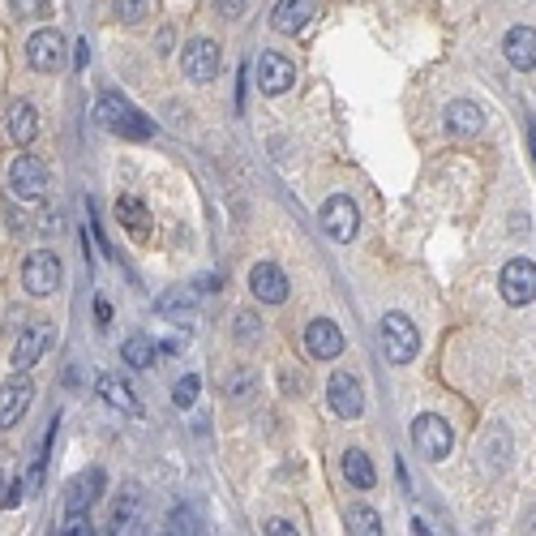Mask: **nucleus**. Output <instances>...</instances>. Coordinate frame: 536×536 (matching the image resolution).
Wrapping results in <instances>:
<instances>
[{"label":"nucleus","instance_id":"obj_1","mask_svg":"<svg viewBox=\"0 0 536 536\" xmlns=\"http://www.w3.org/2000/svg\"><path fill=\"white\" fill-rule=\"evenodd\" d=\"M95 116H99V125H103V129H112L116 138H125V142H147V138H155V125H150L147 116L138 112L133 103L116 99V95L99 99Z\"/></svg>","mask_w":536,"mask_h":536},{"label":"nucleus","instance_id":"obj_2","mask_svg":"<svg viewBox=\"0 0 536 536\" xmlns=\"http://www.w3.org/2000/svg\"><path fill=\"white\" fill-rule=\"evenodd\" d=\"M421 352V335H416V326L407 322L404 313H387L382 318V357L390 365H407V360H416Z\"/></svg>","mask_w":536,"mask_h":536},{"label":"nucleus","instance_id":"obj_3","mask_svg":"<svg viewBox=\"0 0 536 536\" xmlns=\"http://www.w3.org/2000/svg\"><path fill=\"white\" fill-rule=\"evenodd\" d=\"M9 189H14L22 202H39V197L48 194V163L39 159V155H17L9 163Z\"/></svg>","mask_w":536,"mask_h":536},{"label":"nucleus","instance_id":"obj_4","mask_svg":"<svg viewBox=\"0 0 536 536\" xmlns=\"http://www.w3.org/2000/svg\"><path fill=\"white\" fill-rule=\"evenodd\" d=\"M498 292H502L506 305H532L536 301V262L528 258H511L502 266V275H498Z\"/></svg>","mask_w":536,"mask_h":536},{"label":"nucleus","instance_id":"obj_5","mask_svg":"<svg viewBox=\"0 0 536 536\" xmlns=\"http://www.w3.org/2000/svg\"><path fill=\"white\" fill-rule=\"evenodd\" d=\"M61 279H65V266H61V254H48V249H39L26 258L22 266V288L31 296H52L61 288Z\"/></svg>","mask_w":536,"mask_h":536},{"label":"nucleus","instance_id":"obj_6","mask_svg":"<svg viewBox=\"0 0 536 536\" xmlns=\"http://www.w3.org/2000/svg\"><path fill=\"white\" fill-rule=\"evenodd\" d=\"M412 442H416V451H421L425 459H446L451 455V446H455V438H451V425L442 421V416H434V412H425V416H416L412 421Z\"/></svg>","mask_w":536,"mask_h":536},{"label":"nucleus","instance_id":"obj_7","mask_svg":"<svg viewBox=\"0 0 536 536\" xmlns=\"http://www.w3.org/2000/svg\"><path fill=\"white\" fill-rule=\"evenodd\" d=\"M322 228H326V236L330 241H340V244H348L352 236H357V228H360V211H357V202L352 197H343V194H335V197H326L322 202Z\"/></svg>","mask_w":536,"mask_h":536},{"label":"nucleus","instance_id":"obj_8","mask_svg":"<svg viewBox=\"0 0 536 536\" xmlns=\"http://www.w3.org/2000/svg\"><path fill=\"white\" fill-rule=\"evenodd\" d=\"M326 404H330V412H335L340 421H357L360 412H365V390H360V382L352 374H330V382H326Z\"/></svg>","mask_w":536,"mask_h":536},{"label":"nucleus","instance_id":"obj_9","mask_svg":"<svg viewBox=\"0 0 536 536\" xmlns=\"http://www.w3.org/2000/svg\"><path fill=\"white\" fill-rule=\"evenodd\" d=\"M180 73L189 81H211L219 73V43L215 39H194L180 52Z\"/></svg>","mask_w":536,"mask_h":536},{"label":"nucleus","instance_id":"obj_10","mask_svg":"<svg viewBox=\"0 0 536 536\" xmlns=\"http://www.w3.org/2000/svg\"><path fill=\"white\" fill-rule=\"evenodd\" d=\"M254 73H258L262 95H283V91H292V81H296V65L288 56H279V52H262Z\"/></svg>","mask_w":536,"mask_h":536},{"label":"nucleus","instance_id":"obj_11","mask_svg":"<svg viewBox=\"0 0 536 536\" xmlns=\"http://www.w3.org/2000/svg\"><path fill=\"white\" fill-rule=\"evenodd\" d=\"M61 56H65L61 31H34L31 39H26V65L39 69V73H56V69H61Z\"/></svg>","mask_w":536,"mask_h":536},{"label":"nucleus","instance_id":"obj_12","mask_svg":"<svg viewBox=\"0 0 536 536\" xmlns=\"http://www.w3.org/2000/svg\"><path fill=\"white\" fill-rule=\"evenodd\" d=\"M305 352L313 360H335L343 352V330L340 322H330V318H313L305 326Z\"/></svg>","mask_w":536,"mask_h":536},{"label":"nucleus","instance_id":"obj_13","mask_svg":"<svg viewBox=\"0 0 536 536\" xmlns=\"http://www.w3.org/2000/svg\"><path fill=\"white\" fill-rule=\"evenodd\" d=\"M249 292L258 296L262 305H283L288 301V275L279 271L275 262H258L249 271Z\"/></svg>","mask_w":536,"mask_h":536},{"label":"nucleus","instance_id":"obj_14","mask_svg":"<svg viewBox=\"0 0 536 536\" xmlns=\"http://www.w3.org/2000/svg\"><path fill=\"white\" fill-rule=\"evenodd\" d=\"M34 399V387L26 378H9L5 387H0V429H14L22 416H26V407Z\"/></svg>","mask_w":536,"mask_h":536},{"label":"nucleus","instance_id":"obj_15","mask_svg":"<svg viewBox=\"0 0 536 536\" xmlns=\"http://www.w3.org/2000/svg\"><path fill=\"white\" fill-rule=\"evenodd\" d=\"M442 125H446L451 138H472V133L485 129V112H481V103H472V99H455V103H446Z\"/></svg>","mask_w":536,"mask_h":536},{"label":"nucleus","instance_id":"obj_16","mask_svg":"<svg viewBox=\"0 0 536 536\" xmlns=\"http://www.w3.org/2000/svg\"><path fill=\"white\" fill-rule=\"evenodd\" d=\"M318 14V0H279L271 9V26L279 34H301Z\"/></svg>","mask_w":536,"mask_h":536},{"label":"nucleus","instance_id":"obj_17","mask_svg":"<svg viewBox=\"0 0 536 536\" xmlns=\"http://www.w3.org/2000/svg\"><path fill=\"white\" fill-rule=\"evenodd\" d=\"M103 493V468H86L78 472L65 489V511H91Z\"/></svg>","mask_w":536,"mask_h":536},{"label":"nucleus","instance_id":"obj_18","mask_svg":"<svg viewBox=\"0 0 536 536\" xmlns=\"http://www.w3.org/2000/svg\"><path fill=\"white\" fill-rule=\"evenodd\" d=\"M502 52H506V61L515 69H536V31L532 26H511L502 39Z\"/></svg>","mask_w":536,"mask_h":536},{"label":"nucleus","instance_id":"obj_19","mask_svg":"<svg viewBox=\"0 0 536 536\" xmlns=\"http://www.w3.org/2000/svg\"><path fill=\"white\" fill-rule=\"evenodd\" d=\"M5 129H9V138H14V147H31L34 133H39V112H34V103L17 99L14 108H9V116H5Z\"/></svg>","mask_w":536,"mask_h":536},{"label":"nucleus","instance_id":"obj_20","mask_svg":"<svg viewBox=\"0 0 536 536\" xmlns=\"http://www.w3.org/2000/svg\"><path fill=\"white\" fill-rule=\"evenodd\" d=\"M159 313L168 322L177 326H189L197 318V301H194V288H172L168 296H159Z\"/></svg>","mask_w":536,"mask_h":536},{"label":"nucleus","instance_id":"obj_21","mask_svg":"<svg viewBox=\"0 0 536 536\" xmlns=\"http://www.w3.org/2000/svg\"><path fill=\"white\" fill-rule=\"evenodd\" d=\"M48 340H52L48 330H26V335L17 340L9 365H14L17 374H22V369H31V365H39V360H43V348H48Z\"/></svg>","mask_w":536,"mask_h":536},{"label":"nucleus","instance_id":"obj_22","mask_svg":"<svg viewBox=\"0 0 536 536\" xmlns=\"http://www.w3.org/2000/svg\"><path fill=\"white\" fill-rule=\"evenodd\" d=\"M343 476H348V485L352 489H374V481H378V472H374V464H369V455L365 451H343Z\"/></svg>","mask_w":536,"mask_h":536},{"label":"nucleus","instance_id":"obj_23","mask_svg":"<svg viewBox=\"0 0 536 536\" xmlns=\"http://www.w3.org/2000/svg\"><path fill=\"white\" fill-rule=\"evenodd\" d=\"M95 387H99V399L108 407H116V412H138V399H133V390L120 382V378L112 374H99L95 378Z\"/></svg>","mask_w":536,"mask_h":536},{"label":"nucleus","instance_id":"obj_24","mask_svg":"<svg viewBox=\"0 0 536 536\" xmlns=\"http://www.w3.org/2000/svg\"><path fill=\"white\" fill-rule=\"evenodd\" d=\"M116 219H120V228L138 232V236L150 228V211L142 206V202H138V197H129V194L116 197Z\"/></svg>","mask_w":536,"mask_h":536},{"label":"nucleus","instance_id":"obj_25","mask_svg":"<svg viewBox=\"0 0 536 536\" xmlns=\"http://www.w3.org/2000/svg\"><path fill=\"white\" fill-rule=\"evenodd\" d=\"M343 523H348V532H357V536H378L382 532V515H378L374 506H348Z\"/></svg>","mask_w":536,"mask_h":536},{"label":"nucleus","instance_id":"obj_26","mask_svg":"<svg viewBox=\"0 0 536 536\" xmlns=\"http://www.w3.org/2000/svg\"><path fill=\"white\" fill-rule=\"evenodd\" d=\"M120 357H125L129 369H150V365H155V343H150L147 335H129L125 348H120Z\"/></svg>","mask_w":536,"mask_h":536},{"label":"nucleus","instance_id":"obj_27","mask_svg":"<svg viewBox=\"0 0 536 536\" xmlns=\"http://www.w3.org/2000/svg\"><path fill=\"white\" fill-rule=\"evenodd\" d=\"M197 390H202V378H197V374H185L177 387H172V404H177L180 412H189V407L197 404Z\"/></svg>","mask_w":536,"mask_h":536},{"label":"nucleus","instance_id":"obj_28","mask_svg":"<svg viewBox=\"0 0 536 536\" xmlns=\"http://www.w3.org/2000/svg\"><path fill=\"white\" fill-rule=\"evenodd\" d=\"M133 523H138V493L120 498V506H116V515H112V528H116V532H133Z\"/></svg>","mask_w":536,"mask_h":536},{"label":"nucleus","instance_id":"obj_29","mask_svg":"<svg viewBox=\"0 0 536 536\" xmlns=\"http://www.w3.org/2000/svg\"><path fill=\"white\" fill-rule=\"evenodd\" d=\"M17 17H48L52 14V0H9Z\"/></svg>","mask_w":536,"mask_h":536},{"label":"nucleus","instance_id":"obj_30","mask_svg":"<svg viewBox=\"0 0 536 536\" xmlns=\"http://www.w3.org/2000/svg\"><path fill=\"white\" fill-rule=\"evenodd\" d=\"M112 9L120 22H142V14H147V0H112Z\"/></svg>","mask_w":536,"mask_h":536},{"label":"nucleus","instance_id":"obj_31","mask_svg":"<svg viewBox=\"0 0 536 536\" xmlns=\"http://www.w3.org/2000/svg\"><path fill=\"white\" fill-rule=\"evenodd\" d=\"M61 532H65V536H86V532H91V511H69Z\"/></svg>","mask_w":536,"mask_h":536},{"label":"nucleus","instance_id":"obj_32","mask_svg":"<svg viewBox=\"0 0 536 536\" xmlns=\"http://www.w3.org/2000/svg\"><path fill=\"white\" fill-rule=\"evenodd\" d=\"M215 14L228 17V22H236V17H244V0H211Z\"/></svg>","mask_w":536,"mask_h":536},{"label":"nucleus","instance_id":"obj_33","mask_svg":"<svg viewBox=\"0 0 536 536\" xmlns=\"http://www.w3.org/2000/svg\"><path fill=\"white\" fill-rule=\"evenodd\" d=\"M262 532H271V536H296V523L292 520H266V523H262Z\"/></svg>","mask_w":536,"mask_h":536},{"label":"nucleus","instance_id":"obj_34","mask_svg":"<svg viewBox=\"0 0 536 536\" xmlns=\"http://www.w3.org/2000/svg\"><path fill=\"white\" fill-rule=\"evenodd\" d=\"M236 322H241V326H236V330H241L244 340H249V335H254V330H258V326H254V313H241V318H236Z\"/></svg>","mask_w":536,"mask_h":536},{"label":"nucleus","instance_id":"obj_35","mask_svg":"<svg viewBox=\"0 0 536 536\" xmlns=\"http://www.w3.org/2000/svg\"><path fill=\"white\" fill-rule=\"evenodd\" d=\"M155 48H159V52H172V31H159V39H155Z\"/></svg>","mask_w":536,"mask_h":536},{"label":"nucleus","instance_id":"obj_36","mask_svg":"<svg viewBox=\"0 0 536 536\" xmlns=\"http://www.w3.org/2000/svg\"><path fill=\"white\" fill-rule=\"evenodd\" d=\"M95 313H99V322H112V309H108V301H99Z\"/></svg>","mask_w":536,"mask_h":536},{"label":"nucleus","instance_id":"obj_37","mask_svg":"<svg viewBox=\"0 0 536 536\" xmlns=\"http://www.w3.org/2000/svg\"><path fill=\"white\" fill-rule=\"evenodd\" d=\"M86 56H91V43L81 39V43H78V69H86Z\"/></svg>","mask_w":536,"mask_h":536},{"label":"nucleus","instance_id":"obj_38","mask_svg":"<svg viewBox=\"0 0 536 536\" xmlns=\"http://www.w3.org/2000/svg\"><path fill=\"white\" fill-rule=\"evenodd\" d=\"M532 155H536V125H532Z\"/></svg>","mask_w":536,"mask_h":536},{"label":"nucleus","instance_id":"obj_39","mask_svg":"<svg viewBox=\"0 0 536 536\" xmlns=\"http://www.w3.org/2000/svg\"><path fill=\"white\" fill-rule=\"evenodd\" d=\"M0 498H5V476H0Z\"/></svg>","mask_w":536,"mask_h":536}]
</instances>
